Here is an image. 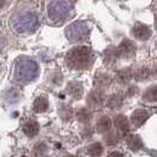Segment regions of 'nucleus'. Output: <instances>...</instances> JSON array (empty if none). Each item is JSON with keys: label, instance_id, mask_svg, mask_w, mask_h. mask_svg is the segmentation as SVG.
I'll return each instance as SVG.
<instances>
[{"label": "nucleus", "instance_id": "obj_11", "mask_svg": "<svg viewBox=\"0 0 157 157\" xmlns=\"http://www.w3.org/2000/svg\"><path fill=\"white\" fill-rule=\"evenodd\" d=\"M25 135H27L29 137H33L39 132V124L36 121H29L23 128Z\"/></svg>", "mask_w": 157, "mask_h": 157}, {"label": "nucleus", "instance_id": "obj_15", "mask_svg": "<svg viewBox=\"0 0 157 157\" xmlns=\"http://www.w3.org/2000/svg\"><path fill=\"white\" fill-rule=\"evenodd\" d=\"M58 6H59V7H57V2H56V4H52V5L50 6L48 13H50V17L53 18V19H56V18H63V17L65 16V14H64L65 8L63 7V5L58 2Z\"/></svg>", "mask_w": 157, "mask_h": 157}, {"label": "nucleus", "instance_id": "obj_1", "mask_svg": "<svg viewBox=\"0 0 157 157\" xmlns=\"http://www.w3.org/2000/svg\"><path fill=\"white\" fill-rule=\"evenodd\" d=\"M66 63L69 67L75 70L86 69L92 63V52L86 46H79L71 50L66 56Z\"/></svg>", "mask_w": 157, "mask_h": 157}, {"label": "nucleus", "instance_id": "obj_4", "mask_svg": "<svg viewBox=\"0 0 157 157\" xmlns=\"http://www.w3.org/2000/svg\"><path fill=\"white\" fill-rule=\"evenodd\" d=\"M136 52V46L132 41L130 40H123L121 45L117 48V53L121 58H131L135 56Z\"/></svg>", "mask_w": 157, "mask_h": 157}, {"label": "nucleus", "instance_id": "obj_28", "mask_svg": "<svg viewBox=\"0 0 157 157\" xmlns=\"http://www.w3.org/2000/svg\"><path fill=\"white\" fill-rule=\"evenodd\" d=\"M155 25H156V27H157V16H156V21H155Z\"/></svg>", "mask_w": 157, "mask_h": 157}, {"label": "nucleus", "instance_id": "obj_27", "mask_svg": "<svg viewBox=\"0 0 157 157\" xmlns=\"http://www.w3.org/2000/svg\"><path fill=\"white\" fill-rule=\"evenodd\" d=\"M4 4H5V0H0V7H1Z\"/></svg>", "mask_w": 157, "mask_h": 157}, {"label": "nucleus", "instance_id": "obj_16", "mask_svg": "<svg viewBox=\"0 0 157 157\" xmlns=\"http://www.w3.org/2000/svg\"><path fill=\"white\" fill-rule=\"evenodd\" d=\"M122 103H123V98H122L121 94H115L108 98V106H109L110 109H112V110L118 109V108L122 105Z\"/></svg>", "mask_w": 157, "mask_h": 157}, {"label": "nucleus", "instance_id": "obj_19", "mask_svg": "<svg viewBox=\"0 0 157 157\" xmlns=\"http://www.w3.org/2000/svg\"><path fill=\"white\" fill-rule=\"evenodd\" d=\"M132 72L130 69H124V70L119 71L117 75V78H118V82H121V83H123V84H125L128 83L130 79L132 78Z\"/></svg>", "mask_w": 157, "mask_h": 157}, {"label": "nucleus", "instance_id": "obj_22", "mask_svg": "<svg viewBox=\"0 0 157 157\" xmlns=\"http://www.w3.org/2000/svg\"><path fill=\"white\" fill-rule=\"evenodd\" d=\"M136 80H140V82H143L145 79H148L150 77V70L148 67H141L136 71V73L134 75Z\"/></svg>", "mask_w": 157, "mask_h": 157}, {"label": "nucleus", "instance_id": "obj_21", "mask_svg": "<svg viewBox=\"0 0 157 157\" xmlns=\"http://www.w3.org/2000/svg\"><path fill=\"white\" fill-rule=\"evenodd\" d=\"M89 155L92 157H98L102 155L103 152V147L101 143H94L89 147Z\"/></svg>", "mask_w": 157, "mask_h": 157}, {"label": "nucleus", "instance_id": "obj_24", "mask_svg": "<svg viewBox=\"0 0 157 157\" xmlns=\"http://www.w3.org/2000/svg\"><path fill=\"white\" fill-rule=\"evenodd\" d=\"M104 141L106 144H109V145H115V144H117L118 141H119V136H118L116 132H113V131H111L109 135H106L105 137H104Z\"/></svg>", "mask_w": 157, "mask_h": 157}, {"label": "nucleus", "instance_id": "obj_8", "mask_svg": "<svg viewBox=\"0 0 157 157\" xmlns=\"http://www.w3.org/2000/svg\"><path fill=\"white\" fill-rule=\"evenodd\" d=\"M67 92L71 97H73L75 99H79L82 96H83V85L78 83V82H72L67 85Z\"/></svg>", "mask_w": 157, "mask_h": 157}, {"label": "nucleus", "instance_id": "obj_29", "mask_svg": "<svg viewBox=\"0 0 157 157\" xmlns=\"http://www.w3.org/2000/svg\"><path fill=\"white\" fill-rule=\"evenodd\" d=\"M155 72H156V76H157V65H156V70H155Z\"/></svg>", "mask_w": 157, "mask_h": 157}, {"label": "nucleus", "instance_id": "obj_14", "mask_svg": "<svg viewBox=\"0 0 157 157\" xmlns=\"http://www.w3.org/2000/svg\"><path fill=\"white\" fill-rule=\"evenodd\" d=\"M115 125L122 132H126L129 130V121L124 115H118L115 119Z\"/></svg>", "mask_w": 157, "mask_h": 157}, {"label": "nucleus", "instance_id": "obj_6", "mask_svg": "<svg viewBox=\"0 0 157 157\" xmlns=\"http://www.w3.org/2000/svg\"><path fill=\"white\" fill-rule=\"evenodd\" d=\"M132 32L135 37L140 40H148L151 37V30L144 24H137Z\"/></svg>", "mask_w": 157, "mask_h": 157}, {"label": "nucleus", "instance_id": "obj_23", "mask_svg": "<svg viewBox=\"0 0 157 157\" xmlns=\"http://www.w3.org/2000/svg\"><path fill=\"white\" fill-rule=\"evenodd\" d=\"M33 154H34L37 157L45 156V155L47 154L46 144H44V143H38V144H37V145L33 148Z\"/></svg>", "mask_w": 157, "mask_h": 157}, {"label": "nucleus", "instance_id": "obj_18", "mask_svg": "<svg viewBox=\"0 0 157 157\" xmlns=\"http://www.w3.org/2000/svg\"><path fill=\"white\" fill-rule=\"evenodd\" d=\"M111 82L110 77L108 75H104V73H98L94 78V85L98 87H104L106 85H109Z\"/></svg>", "mask_w": 157, "mask_h": 157}, {"label": "nucleus", "instance_id": "obj_2", "mask_svg": "<svg viewBox=\"0 0 157 157\" xmlns=\"http://www.w3.org/2000/svg\"><path fill=\"white\" fill-rule=\"evenodd\" d=\"M39 73L38 65L29 58H21L18 60L14 71V77L20 83H29L37 78Z\"/></svg>", "mask_w": 157, "mask_h": 157}, {"label": "nucleus", "instance_id": "obj_3", "mask_svg": "<svg viewBox=\"0 0 157 157\" xmlns=\"http://www.w3.org/2000/svg\"><path fill=\"white\" fill-rule=\"evenodd\" d=\"M66 34H67V37L71 41H77V40L83 39L86 36L87 30L86 27H82L80 24H75V25H71L67 29Z\"/></svg>", "mask_w": 157, "mask_h": 157}, {"label": "nucleus", "instance_id": "obj_25", "mask_svg": "<svg viewBox=\"0 0 157 157\" xmlns=\"http://www.w3.org/2000/svg\"><path fill=\"white\" fill-rule=\"evenodd\" d=\"M60 116L65 121H67L71 117V110L69 109V106H62V109H60Z\"/></svg>", "mask_w": 157, "mask_h": 157}, {"label": "nucleus", "instance_id": "obj_26", "mask_svg": "<svg viewBox=\"0 0 157 157\" xmlns=\"http://www.w3.org/2000/svg\"><path fill=\"white\" fill-rule=\"evenodd\" d=\"M108 157H124V156H123V154H121V152H118V151H113V152L109 154Z\"/></svg>", "mask_w": 157, "mask_h": 157}, {"label": "nucleus", "instance_id": "obj_7", "mask_svg": "<svg viewBox=\"0 0 157 157\" xmlns=\"http://www.w3.org/2000/svg\"><path fill=\"white\" fill-rule=\"evenodd\" d=\"M149 118V113H148V111L145 110H136L132 112V115H131V122H132V124L136 126H141L142 124H144L145 123V121Z\"/></svg>", "mask_w": 157, "mask_h": 157}, {"label": "nucleus", "instance_id": "obj_10", "mask_svg": "<svg viewBox=\"0 0 157 157\" xmlns=\"http://www.w3.org/2000/svg\"><path fill=\"white\" fill-rule=\"evenodd\" d=\"M48 109V99L46 96H40L33 103V110L36 112H44Z\"/></svg>", "mask_w": 157, "mask_h": 157}, {"label": "nucleus", "instance_id": "obj_17", "mask_svg": "<svg viewBox=\"0 0 157 157\" xmlns=\"http://www.w3.org/2000/svg\"><path fill=\"white\" fill-rule=\"evenodd\" d=\"M143 99L145 102H157V85L149 87L143 94Z\"/></svg>", "mask_w": 157, "mask_h": 157}, {"label": "nucleus", "instance_id": "obj_20", "mask_svg": "<svg viewBox=\"0 0 157 157\" xmlns=\"http://www.w3.org/2000/svg\"><path fill=\"white\" fill-rule=\"evenodd\" d=\"M77 117L78 119L82 122V123H89L90 122V119H91V112L89 109H85V108H83V109H79L78 112H77Z\"/></svg>", "mask_w": 157, "mask_h": 157}, {"label": "nucleus", "instance_id": "obj_9", "mask_svg": "<svg viewBox=\"0 0 157 157\" xmlns=\"http://www.w3.org/2000/svg\"><path fill=\"white\" fill-rule=\"evenodd\" d=\"M126 143H128L129 149L132 150V151H137L143 147V142H142L141 137L137 135H129Z\"/></svg>", "mask_w": 157, "mask_h": 157}, {"label": "nucleus", "instance_id": "obj_13", "mask_svg": "<svg viewBox=\"0 0 157 157\" xmlns=\"http://www.w3.org/2000/svg\"><path fill=\"white\" fill-rule=\"evenodd\" d=\"M117 57H118L117 50L113 48V47H109L104 52V63L106 64V65H112V64H115Z\"/></svg>", "mask_w": 157, "mask_h": 157}, {"label": "nucleus", "instance_id": "obj_30", "mask_svg": "<svg viewBox=\"0 0 157 157\" xmlns=\"http://www.w3.org/2000/svg\"><path fill=\"white\" fill-rule=\"evenodd\" d=\"M67 157H77V156H72V155H70V156H67Z\"/></svg>", "mask_w": 157, "mask_h": 157}, {"label": "nucleus", "instance_id": "obj_12", "mask_svg": "<svg viewBox=\"0 0 157 157\" xmlns=\"http://www.w3.org/2000/svg\"><path fill=\"white\" fill-rule=\"evenodd\" d=\"M111 125H112V122L108 116H103L98 122H97V131L99 134H104V132H108L110 131Z\"/></svg>", "mask_w": 157, "mask_h": 157}, {"label": "nucleus", "instance_id": "obj_5", "mask_svg": "<svg viewBox=\"0 0 157 157\" xmlns=\"http://www.w3.org/2000/svg\"><path fill=\"white\" fill-rule=\"evenodd\" d=\"M104 103V94L101 90H94L87 96V105L91 109H97Z\"/></svg>", "mask_w": 157, "mask_h": 157}]
</instances>
